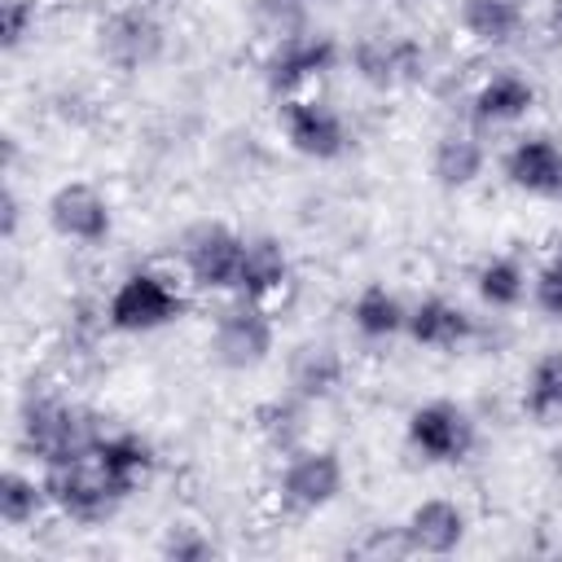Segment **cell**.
Returning <instances> with one entry per match:
<instances>
[{
    "label": "cell",
    "instance_id": "6da1fadb",
    "mask_svg": "<svg viewBox=\"0 0 562 562\" xmlns=\"http://www.w3.org/2000/svg\"><path fill=\"white\" fill-rule=\"evenodd\" d=\"M101 435H105V426L97 422V413L61 400V395H35L31 391L22 404V443L40 465L70 461V457L88 452Z\"/></svg>",
    "mask_w": 562,
    "mask_h": 562
},
{
    "label": "cell",
    "instance_id": "7a4b0ae2",
    "mask_svg": "<svg viewBox=\"0 0 562 562\" xmlns=\"http://www.w3.org/2000/svg\"><path fill=\"white\" fill-rule=\"evenodd\" d=\"M44 487H48V505L70 518V522H101L110 518L127 496L119 492V483L110 479V470L101 465L97 457V443L70 461H57V465H44Z\"/></svg>",
    "mask_w": 562,
    "mask_h": 562
},
{
    "label": "cell",
    "instance_id": "3957f363",
    "mask_svg": "<svg viewBox=\"0 0 562 562\" xmlns=\"http://www.w3.org/2000/svg\"><path fill=\"white\" fill-rule=\"evenodd\" d=\"M184 307H189V299L176 294V290L145 263V268L127 272V277L114 285V294H110V303H105V325H114V329H123V334H149V329H162V325L180 321Z\"/></svg>",
    "mask_w": 562,
    "mask_h": 562
},
{
    "label": "cell",
    "instance_id": "277c9868",
    "mask_svg": "<svg viewBox=\"0 0 562 562\" xmlns=\"http://www.w3.org/2000/svg\"><path fill=\"white\" fill-rule=\"evenodd\" d=\"M272 338H277V321L268 312H259L250 299H233L211 329V356L224 369H259L272 356Z\"/></svg>",
    "mask_w": 562,
    "mask_h": 562
},
{
    "label": "cell",
    "instance_id": "5b68a950",
    "mask_svg": "<svg viewBox=\"0 0 562 562\" xmlns=\"http://www.w3.org/2000/svg\"><path fill=\"white\" fill-rule=\"evenodd\" d=\"M338 66V44L329 35H290L272 48L268 61V83L281 101L290 97H321V83Z\"/></svg>",
    "mask_w": 562,
    "mask_h": 562
},
{
    "label": "cell",
    "instance_id": "8992f818",
    "mask_svg": "<svg viewBox=\"0 0 562 562\" xmlns=\"http://www.w3.org/2000/svg\"><path fill=\"white\" fill-rule=\"evenodd\" d=\"M48 228L61 237V241H75V246H101L114 228V211H110V198L92 184V180H66L48 193Z\"/></svg>",
    "mask_w": 562,
    "mask_h": 562
},
{
    "label": "cell",
    "instance_id": "52a82bcc",
    "mask_svg": "<svg viewBox=\"0 0 562 562\" xmlns=\"http://www.w3.org/2000/svg\"><path fill=\"white\" fill-rule=\"evenodd\" d=\"M180 255L189 259L193 277L202 290H220V294H237L241 285V259H246V237H237L228 224H193L180 241Z\"/></svg>",
    "mask_w": 562,
    "mask_h": 562
},
{
    "label": "cell",
    "instance_id": "ba28073f",
    "mask_svg": "<svg viewBox=\"0 0 562 562\" xmlns=\"http://www.w3.org/2000/svg\"><path fill=\"white\" fill-rule=\"evenodd\" d=\"M241 299H250L259 312H268L272 321L281 312H290L294 294H299V281H294V268H290V255L277 237H250L246 241V259H241V285H237Z\"/></svg>",
    "mask_w": 562,
    "mask_h": 562
},
{
    "label": "cell",
    "instance_id": "9c48e42d",
    "mask_svg": "<svg viewBox=\"0 0 562 562\" xmlns=\"http://www.w3.org/2000/svg\"><path fill=\"white\" fill-rule=\"evenodd\" d=\"M342 492V461L329 448H299L285 457L277 479V501L294 514H316Z\"/></svg>",
    "mask_w": 562,
    "mask_h": 562
},
{
    "label": "cell",
    "instance_id": "30bf717a",
    "mask_svg": "<svg viewBox=\"0 0 562 562\" xmlns=\"http://www.w3.org/2000/svg\"><path fill=\"white\" fill-rule=\"evenodd\" d=\"M408 443L435 465H457L474 448V422L452 400H430L408 413Z\"/></svg>",
    "mask_w": 562,
    "mask_h": 562
},
{
    "label": "cell",
    "instance_id": "8fae6325",
    "mask_svg": "<svg viewBox=\"0 0 562 562\" xmlns=\"http://www.w3.org/2000/svg\"><path fill=\"white\" fill-rule=\"evenodd\" d=\"M277 119H281L290 149L303 158L325 162V158H338L347 149V123L325 97H290V101H281Z\"/></svg>",
    "mask_w": 562,
    "mask_h": 562
},
{
    "label": "cell",
    "instance_id": "7c38bea8",
    "mask_svg": "<svg viewBox=\"0 0 562 562\" xmlns=\"http://www.w3.org/2000/svg\"><path fill=\"white\" fill-rule=\"evenodd\" d=\"M97 48L119 70H145L162 53V22L149 9H140V4L114 9L97 26Z\"/></svg>",
    "mask_w": 562,
    "mask_h": 562
},
{
    "label": "cell",
    "instance_id": "4fadbf2b",
    "mask_svg": "<svg viewBox=\"0 0 562 562\" xmlns=\"http://www.w3.org/2000/svg\"><path fill=\"white\" fill-rule=\"evenodd\" d=\"M351 66L356 75L386 92V88H404V83H417L426 75V48L417 40H400V35H369L351 48Z\"/></svg>",
    "mask_w": 562,
    "mask_h": 562
},
{
    "label": "cell",
    "instance_id": "5bb4252c",
    "mask_svg": "<svg viewBox=\"0 0 562 562\" xmlns=\"http://www.w3.org/2000/svg\"><path fill=\"white\" fill-rule=\"evenodd\" d=\"M505 180L531 198L562 202V145L549 136H522L505 154Z\"/></svg>",
    "mask_w": 562,
    "mask_h": 562
},
{
    "label": "cell",
    "instance_id": "9a60e30c",
    "mask_svg": "<svg viewBox=\"0 0 562 562\" xmlns=\"http://www.w3.org/2000/svg\"><path fill=\"white\" fill-rule=\"evenodd\" d=\"M531 105H536L531 79L518 70H496L474 88L470 114L479 127H501V123H518L522 114H531Z\"/></svg>",
    "mask_w": 562,
    "mask_h": 562
},
{
    "label": "cell",
    "instance_id": "2e32d148",
    "mask_svg": "<svg viewBox=\"0 0 562 562\" xmlns=\"http://www.w3.org/2000/svg\"><path fill=\"white\" fill-rule=\"evenodd\" d=\"M408 338L426 351H457L474 338V316L448 299H422L413 312H408Z\"/></svg>",
    "mask_w": 562,
    "mask_h": 562
},
{
    "label": "cell",
    "instance_id": "e0dca14e",
    "mask_svg": "<svg viewBox=\"0 0 562 562\" xmlns=\"http://www.w3.org/2000/svg\"><path fill=\"white\" fill-rule=\"evenodd\" d=\"M404 536H408L413 553L443 558L465 540V514H461V505H452L443 496H430V501L413 505V514L404 518Z\"/></svg>",
    "mask_w": 562,
    "mask_h": 562
},
{
    "label": "cell",
    "instance_id": "ac0fdd59",
    "mask_svg": "<svg viewBox=\"0 0 562 562\" xmlns=\"http://www.w3.org/2000/svg\"><path fill=\"white\" fill-rule=\"evenodd\" d=\"M285 373H290V391H294L299 400L316 404V400H329V395L342 386L347 364H342V356H338L334 347H325V342H303V347H294Z\"/></svg>",
    "mask_w": 562,
    "mask_h": 562
},
{
    "label": "cell",
    "instance_id": "d6986e66",
    "mask_svg": "<svg viewBox=\"0 0 562 562\" xmlns=\"http://www.w3.org/2000/svg\"><path fill=\"white\" fill-rule=\"evenodd\" d=\"M483 162H487V149L479 140V132H465V127H452L435 140V154H430V171L443 189H465L483 176Z\"/></svg>",
    "mask_w": 562,
    "mask_h": 562
},
{
    "label": "cell",
    "instance_id": "ffe728a7",
    "mask_svg": "<svg viewBox=\"0 0 562 562\" xmlns=\"http://www.w3.org/2000/svg\"><path fill=\"white\" fill-rule=\"evenodd\" d=\"M522 22H527L522 0H461V31L474 44L501 48L522 31Z\"/></svg>",
    "mask_w": 562,
    "mask_h": 562
},
{
    "label": "cell",
    "instance_id": "44dd1931",
    "mask_svg": "<svg viewBox=\"0 0 562 562\" xmlns=\"http://www.w3.org/2000/svg\"><path fill=\"white\" fill-rule=\"evenodd\" d=\"M307 400H299L294 391L290 395H277V400H263L259 408H255V430H259V439L272 448V452H281V457H290V452H299L303 448V435H307Z\"/></svg>",
    "mask_w": 562,
    "mask_h": 562
},
{
    "label": "cell",
    "instance_id": "7402d4cb",
    "mask_svg": "<svg viewBox=\"0 0 562 562\" xmlns=\"http://www.w3.org/2000/svg\"><path fill=\"white\" fill-rule=\"evenodd\" d=\"M97 457H101V465L110 470V479L119 483L123 496H132L154 470V452L136 435H101L97 439Z\"/></svg>",
    "mask_w": 562,
    "mask_h": 562
},
{
    "label": "cell",
    "instance_id": "603a6c76",
    "mask_svg": "<svg viewBox=\"0 0 562 562\" xmlns=\"http://www.w3.org/2000/svg\"><path fill=\"white\" fill-rule=\"evenodd\" d=\"M522 408L536 426H562V351H544L531 364Z\"/></svg>",
    "mask_w": 562,
    "mask_h": 562
},
{
    "label": "cell",
    "instance_id": "cb8c5ba5",
    "mask_svg": "<svg viewBox=\"0 0 562 562\" xmlns=\"http://www.w3.org/2000/svg\"><path fill=\"white\" fill-rule=\"evenodd\" d=\"M351 325L364 338H395L408 325V312L386 285H364L356 294V303H351Z\"/></svg>",
    "mask_w": 562,
    "mask_h": 562
},
{
    "label": "cell",
    "instance_id": "d4e9b609",
    "mask_svg": "<svg viewBox=\"0 0 562 562\" xmlns=\"http://www.w3.org/2000/svg\"><path fill=\"white\" fill-rule=\"evenodd\" d=\"M474 290H479V299H483L492 312H509V307H518L522 294H527V272H522V263H518L514 255H492V259L474 272Z\"/></svg>",
    "mask_w": 562,
    "mask_h": 562
},
{
    "label": "cell",
    "instance_id": "484cf974",
    "mask_svg": "<svg viewBox=\"0 0 562 562\" xmlns=\"http://www.w3.org/2000/svg\"><path fill=\"white\" fill-rule=\"evenodd\" d=\"M44 505H48V487H44V479L22 474V470H4V479H0V518H4L9 527H26V522H35Z\"/></svg>",
    "mask_w": 562,
    "mask_h": 562
},
{
    "label": "cell",
    "instance_id": "4316f807",
    "mask_svg": "<svg viewBox=\"0 0 562 562\" xmlns=\"http://www.w3.org/2000/svg\"><path fill=\"white\" fill-rule=\"evenodd\" d=\"M531 303L549 316V321H562V255H553L536 281H531Z\"/></svg>",
    "mask_w": 562,
    "mask_h": 562
},
{
    "label": "cell",
    "instance_id": "83f0119b",
    "mask_svg": "<svg viewBox=\"0 0 562 562\" xmlns=\"http://www.w3.org/2000/svg\"><path fill=\"white\" fill-rule=\"evenodd\" d=\"M211 553H215V544H211V536H202L198 527H167V536H162V558L202 562V558H211Z\"/></svg>",
    "mask_w": 562,
    "mask_h": 562
},
{
    "label": "cell",
    "instance_id": "f1b7e54d",
    "mask_svg": "<svg viewBox=\"0 0 562 562\" xmlns=\"http://www.w3.org/2000/svg\"><path fill=\"white\" fill-rule=\"evenodd\" d=\"M31 26H35V0H0V40H4V48H18Z\"/></svg>",
    "mask_w": 562,
    "mask_h": 562
},
{
    "label": "cell",
    "instance_id": "f546056e",
    "mask_svg": "<svg viewBox=\"0 0 562 562\" xmlns=\"http://www.w3.org/2000/svg\"><path fill=\"white\" fill-rule=\"evenodd\" d=\"M356 553H360V558H408L413 544H408L404 527H373L369 540H364Z\"/></svg>",
    "mask_w": 562,
    "mask_h": 562
},
{
    "label": "cell",
    "instance_id": "4dcf8cb0",
    "mask_svg": "<svg viewBox=\"0 0 562 562\" xmlns=\"http://www.w3.org/2000/svg\"><path fill=\"white\" fill-rule=\"evenodd\" d=\"M13 228H18V198L4 193V237H13Z\"/></svg>",
    "mask_w": 562,
    "mask_h": 562
},
{
    "label": "cell",
    "instance_id": "1f68e13d",
    "mask_svg": "<svg viewBox=\"0 0 562 562\" xmlns=\"http://www.w3.org/2000/svg\"><path fill=\"white\" fill-rule=\"evenodd\" d=\"M549 22H553V31L562 35V0H549Z\"/></svg>",
    "mask_w": 562,
    "mask_h": 562
}]
</instances>
